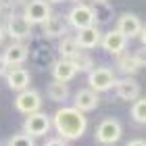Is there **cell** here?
Wrapping results in <instances>:
<instances>
[{
    "label": "cell",
    "mask_w": 146,
    "mask_h": 146,
    "mask_svg": "<svg viewBox=\"0 0 146 146\" xmlns=\"http://www.w3.org/2000/svg\"><path fill=\"white\" fill-rule=\"evenodd\" d=\"M52 125H54L56 134L65 138V140H77L86 134L88 129V119H86V113L79 111L75 107H63L54 113L52 117Z\"/></svg>",
    "instance_id": "cell-1"
},
{
    "label": "cell",
    "mask_w": 146,
    "mask_h": 146,
    "mask_svg": "<svg viewBox=\"0 0 146 146\" xmlns=\"http://www.w3.org/2000/svg\"><path fill=\"white\" fill-rule=\"evenodd\" d=\"M27 56H31V63H34V67L44 71L52 67V63H54V50H52V44L48 38H36L31 40L29 46H27Z\"/></svg>",
    "instance_id": "cell-2"
},
{
    "label": "cell",
    "mask_w": 146,
    "mask_h": 146,
    "mask_svg": "<svg viewBox=\"0 0 146 146\" xmlns=\"http://www.w3.org/2000/svg\"><path fill=\"white\" fill-rule=\"evenodd\" d=\"M115 82H117V77L111 67H98V69L92 67L88 71V86L94 92H98V94L100 92H109L115 86Z\"/></svg>",
    "instance_id": "cell-3"
},
{
    "label": "cell",
    "mask_w": 146,
    "mask_h": 146,
    "mask_svg": "<svg viewBox=\"0 0 146 146\" xmlns=\"http://www.w3.org/2000/svg\"><path fill=\"white\" fill-rule=\"evenodd\" d=\"M121 134H123V127L121 123L117 121L115 117H107L102 119L100 123L96 125V140L100 144H117L121 140Z\"/></svg>",
    "instance_id": "cell-4"
},
{
    "label": "cell",
    "mask_w": 146,
    "mask_h": 146,
    "mask_svg": "<svg viewBox=\"0 0 146 146\" xmlns=\"http://www.w3.org/2000/svg\"><path fill=\"white\" fill-rule=\"evenodd\" d=\"M50 117L46 113H40V111H34V113H27V119L23 123V129L27 131L29 136H46L50 131Z\"/></svg>",
    "instance_id": "cell-5"
},
{
    "label": "cell",
    "mask_w": 146,
    "mask_h": 146,
    "mask_svg": "<svg viewBox=\"0 0 146 146\" xmlns=\"http://www.w3.org/2000/svg\"><path fill=\"white\" fill-rule=\"evenodd\" d=\"M40 25H42V36L48 38V40L63 38V36H67V31H69L67 19L63 15H52V13H50V17L46 19L44 23H40Z\"/></svg>",
    "instance_id": "cell-6"
},
{
    "label": "cell",
    "mask_w": 146,
    "mask_h": 146,
    "mask_svg": "<svg viewBox=\"0 0 146 146\" xmlns=\"http://www.w3.org/2000/svg\"><path fill=\"white\" fill-rule=\"evenodd\" d=\"M31 27H34V25L25 19V15H17V13H15V15L6 21L4 31H6L13 40H19V42H21V40H27V38L31 36Z\"/></svg>",
    "instance_id": "cell-7"
},
{
    "label": "cell",
    "mask_w": 146,
    "mask_h": 146,
    "mask_svg": "<svg viewBox=\"0 0 146 146\" xmlns=\"http://www.w3.org/2000/svg\"><path fill=\"white\" fill-rule=\"evenodd\" d=\"M69 27H75V29H84V27H90V25H96L94 23V15H92V9L88 4H75L73 9L69 11Z\"/></svg>",
    "instance_id": "cell-8"
},
{
    "label": "cell",
    "mask_w": 146,
    "mask_h": 146,
    "mask_svg": "<svg viewBox=\"0 0 146 146\" xmlns=\"http://www.w3.org/2000/svg\"><path fill=\"white\" fill-rule=\"evenodd\" d=\"M50 13L52 11H50L48 0H27L23 15L31 25H34V23H44L46 19L50 17Z\"/></svg>",
    "instance_id": "cell-9"
},
{
    "label": "cell",
    "mask_w": 146,
    "mask_h": 146,
    "mask_svg": "<svg viewBox=\"0 0 146 146\" xmlns=\"http://www.w3.org/2000/svg\"><path fill=\"white\" fill-rule=\"evenodd\" d=\"M142 19L138 17V15H134V13H123V15H119V19H117V31L119 34H123L127 40H131V38H138V34L142 31Z\"/></svg>",
    "instance_id": "cell-10"
},
{
    "label": "cell",
    "mask_w": 146,
    "mask_h": 146,
    "mask_svg": "<svg viewBox=\"0 0 146 146\" xmlns=\"http://www.w3.org/2000/svg\"><path fill=\"white\" fill-rule=\"evenodd\" d=\"M144 50H140V52H125V50H121L119 54H115L117 56V63H119V71H123L125 75H134V73H138L142 67H144V54H142Z\"/></svg>",
    "instance_id": "cell-11"
},
{
    "label": "cell",
    "mask_w": 146,
    "mask_h": 146,
    "mask_svg": "<svg viewBox=\"0 0 146 146\" xmlns=\"http://www.w3.org/2000/svg\"><path fill=\"white\" fill-rule=\"evenodd\" d=\"M15 107H17V111L25 113V115H27V113H34V111H40V107H42V96H40L36 90L25 88L17 94Z\"/></svg>",
    "instance_id": "cell-12"
},
{
    "label": "cell",
    "mask_w": 146,
    "mask_h": 146,
    "mask_svg": "<svg viewBox=\"0 0 146 146\" xmlns=\"http://www.w3.org/2000/svg\"><path fill=\"white\" fill-rule=\"evenodd\" d=\"M4 75H6V86H9L11 90H15V92H21L25 88H29V84H31V73L27 69H21L19 65L9 69Z\"/></svg>",
    "instance_id": "cell-13"
},
{
    "label": "cell",
    "mask_w": 146,
    "mask_h": 146,
    "mask_svg": "<svg viewBox=\"0 0 146 146\" xmlns=\"http://www.w3.org/2000/svg\"><path fill=\"white\" fill-rule=\"evenodd\" d=\"M115 94L117 98H121V100H136L138 96H140V84L136 82V77H123V79H117L115 82Z\"/></svg>",
    "instance_id": "cell-14"
},
{
    "label": "cell",
    "mask_w": 146,
    "mask_h": 146,
    "mask_svg": "<svg viewBox=\"0 0 146 146\" xmlns=\"http://www.w3.org/2000/svg\"><path fill=\"white\" fill-rule=\"evenodd\" d=\"M100 38H102V34H100V29H98L96 25L77 29V36H75L82 50H92V48H96V46H100Z\"/></svg>",
    "instance_id": "cell-15"
},
{
    "label": "cell",
    "mask_w": 146,
    "mask_h": 146,
    "mask_svg": "<svg viewBox=\"0 0 146 146\" xmlns=\"http://www.w3.org/2000/svg\"><path fill=\"white\" fill-rule=\"evenodd\" d=\"M100 44H102V48L107 50L109 54H119L121 50L127 48V38L123 34H119L117 29H111L100 38Z\"/></svg>",
    "instance_id": "cell-16"
},
{
    "label": "cell",
    "mask_w": 146,
    "mask_h": 146,
    "mask_svg": "<svg viewBox=\"0 0 146 146\" xmlns=\"http://www.w3.org/2000/svg\"><path fill=\"white\" fill-rule=\"evenodd\" d=\"M98 92H94L92 88H84V90H79L75 98H73V107L79 109V111H84V113H88V111H94L98 107Z\"/></svg>",
    "instance_id": "cell-17"
},
{
    "label": "cell",
    "mask_w": 146,
    "mask_h": 146,
    "mask_svg": "<svg viewBox=\"0 0 146 146\" xmlns=\"http://www.w3.org/2000/svg\"><path fill=\"white\" fill-rule=\"evenodd\" d=\"M4 61L9 67H15V65H23L25 63V58H27V46L21 44L17 40V42H13L11 46H6V50H4Z\"/></svg>",
    "instance_id": "cell-18"
},
{
    "label": "cell",
    "mask_w": 146,
    "mask_h": 146,
    "mask_svg": "<svg viewBox=\"0 0 146 146\" xmlns=\"http://www.w3.org/2000/svg\"><path fill=\"white\" fill-rule=\"evenodd\" d=\"M77 75L75 67L69 58H61V61H54L52 63V77L54 79H61V82H71L73 77Z\"/></svg>",
    "instance_id": "cell-19"
},
{
    "label": "cell",
    "mask_w": 146,
    "mask_h": 146,
    "mask_svg": "<svg viewBox=\"0 0 146 146\" xmlns=\"http://www.w3.org/2000/svg\"><path fill=\"white\" fill-rule=\"evenodd\" d=\"M46 94H48L50 100L54 102H65L69 98V86L67 82H61V79H52L46 88Z\"/></svg>",
    "instance_id": "cell-20"
},
{
    "label": "cell",
    "mask_w": 146,
    "mask_h": 146,
    "mask_svg": "<svg viewBox=\"0 0 146 146\" xmlns=\"http://www.w3.org/2000/svg\"><path fill=\"white\" fill-rule=\"evenodd\" d=\"M92 9V15H94V23H109L115 19V11H113V6L107 2V0H102V2H96L94 6H90Z\"/></svg>",
    "instance_id": "cell-21"
},
{
    "label": "cell",
    "mask_w": 146,
    "mask_h": 146,
    "mask_svg": "<svg viewBox=\"0 0 146 146\" xmlns=\"http://www.w3.org/2000/svg\"><path fill=\"white\" fill-rule=\"evenodd\" d=\"M69 61L73 63V67H75V71L79 73V71H84V73H88L92 67H94V61H92V56L88 54V52H84V50H79V52H75Z\"/></svg>",
    "instance_id": "cell-22"
},
{
    "label": "cell",
    "mask_w": 146,
    "mask_h": 146,
    "mask_svg": "<svg viewBox=\"0 0 146 146\" xmlns=\"http://www.w3.org/2000/svg\"><path fill=\"white\" fill-rule=\"evenodd\" d=\"M82 48H79L77 40L75 38H69V36H63L61 44H58V54H61L63 58H71L75 52H79Z\"/></svg>",
    "instance_id": "cell-23"
},
{
    "label": "cell",
    "mask_w": 146,
    "mask_h": 146,
    "mask_svg": "<svg viewBox=\"0 0 146 146\" xmlns=\"http://www.w3.org/2000/svg\"><path fill=\"white\" fill-rule=\"evenodd\" d=\"M131 119H134V123H140V125L146 123V100L142 96H138L134 107H131Z\"/></svg>",
    "instance_id": "cell-24"
},
{
    "label": "cell",
    "mask_w": 146,
    "mask_h": 146,
    "mask_svg": "<svg viewBox=\"0 0 146 146\" xmlns=\"http://www.w3.org/2000/svg\"><path fill=\"white\" fill-rule=\"evenodd\" d=\"M6 144H9V146H34L36 144V138L29 136L27 131L23 129V131H19V134H15Z\"/></svg>",
    "instance_id": "cell-25"
},
{
    "label": "cell",
    "mask_w": 146,
    "mask_h": 146,
    "mask_svg": "<svg viewBox=\"0 0 146 146\" xmlns=\"http://www.w3.org/2000/svg\"><path fill=\"white\" fill-rule=\"evenodd\" d=\"M15 15V2L13 0H0V21L6 23Z\"/></svg>",
    "instance_id": "cell-26"
},
{
    "label": "cell",
    "mask_w": 146,
    "mask_h": 146,
    "mask_svg": "<svg viewBox=\"0 0 146 146\" xmlns=\"http://www.w3.org/2000/svg\"><path fill=\"white\" fill-rule=\"evenodd\" d=\"M46 146H65V144H69V140H65V138H48V140L44 142Z\"/></svg>",
    "instance_id": "cell-27"
},
{
    "label": "cell",
    "mask_w": 146,
    "mask_h": 146,
    "mask_svg": "<svg viewBox=\"0 0 146 146\" xmlns=\"http://www.w3.org/2000/svg\"><path fill=\"white\" fill-rule=\"evenodd\" d=\"M9 71V65H6V61H4V56H0V77L4 75V73Z\"/></svg>",
    "instance_id": "cell-28"
},
{
    "label": "cell",
    "mask_w": 146,
    "mask_h": 146,
    "mask_svg": "<svg viewBox=\"0 0 146 146\" xmlns=\"http://www.w3.org/2000/svg\"><path fill=\"white\" fill-rule=\"evenodd\" d=\"M129 146H144V140H129Z\"/></svg>",
    "instance_id": "cell-29"
},
{
    "label": "cell",
    "mask_w": 146,
    "mask_h": 146,
    "mask_svg": "<svg viewBox=\"0 0 146 146\" xmlns=\"http://www.w3.org/2000/svg\"><path fill=\"white\" fill-rule=\"evenodd\" d=\"M4 34H6V31H4V25H0V44H2V40H4Z\"/></svg>",
    "instance_id": "cell-30"
},
{
    "label": "cell",
    "mask_w": 146,
    "mask_h": 146,
    "mask_svg": "<svg viewBox=\"0 0 146 146\" xmlns=\"http://www.w3.org/2000/svg\"><path fill=\"white\" fill-rule=\"evenodd\" d=\"M48 2H52V4H54V2H65V0H48Z\"/></svg>",
    "instance_id": "cell-31"
},
{
    "label": "cell",
    "mask_w": 146,
    "mask_h": 146,
    "mask_svg": "<svg viewBox=\"0 0 146 146\" xmlns=\"http://www.w3.org/2000/svg\"><path fill=\"white\" fill-rule=\"evenodd\" d=\"M71 2H82V0H71Z\"/></svg>",
    "instance_id": "cell-32"
},
{
    "label": "cell",
    "mask_w": 146,
    "mask_h": 146,
    "mask_svg": "<svg viewBox=\"0 0 146 146\" xmlns=\"http://www.w3.org/2000/svg\"><path fill=\"white\" fill-rule=\"evenodd\" d=\"M94 2H102V0H94Z\"/></svg>",
    "instance_id": "cell-33"
}]
</instances>
